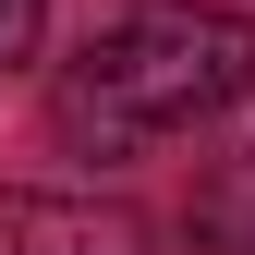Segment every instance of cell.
<instances>
[{
  "label": "cell",
  "mask_w": 255,
  "mask_h": 255,
  "mask_svg": "<svg viewBox=\"0 0 255 255\" xmlns=\"http://www.w3.org/2000/svg\"><path fill=\"white\" fill-rule=\"evenodd\" d=\"M243 85H255V24L243 12H219V0H134L61 73V134L98 146V158H134L146 134H182V122L231 110Z\"/></svg>",
  "instance_id": "obj_1"
},
{
  "label": "cell",
  "mask_w": 255,
  "mask_h": 255,
  "mask_svg": "<svg viewBox=\"0 0 255 255\" xmlns=\"http://www.w3.org/2000/svg\"><path fill=\"white\" fill-rule=\"evenodd\" d=\"M0 255H146V231L98 195H0Z\"/></svg>",
  "instance_id": "obj_2"
},
{
  "label": "cell",
  "mask_w": 255,
  "mask_h": 255,
  "mask_svg": "<svg viewBox=\"0 0 255 255\" xmlns=\"http://www.w3.org/2000/svg\"><path fill=\"white\" fill-rule=\"evenodd\" d=\"M37 24H49V0H0V73L37 49Z\"/></svg>",
  "instance_id": "obj_3"
}]
</instances>
